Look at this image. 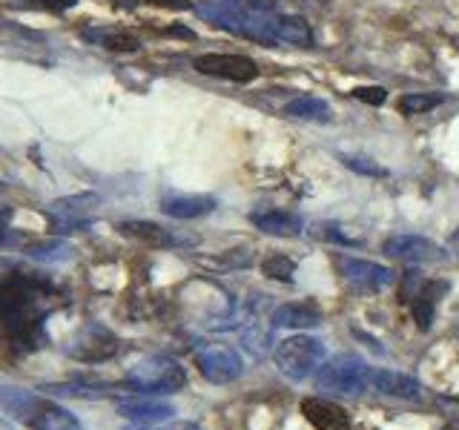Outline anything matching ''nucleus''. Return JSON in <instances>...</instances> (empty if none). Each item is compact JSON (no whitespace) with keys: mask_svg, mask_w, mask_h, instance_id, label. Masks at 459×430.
<instances>
[{"mask_svg":"<svg viewBox=\"0 0 459 430\" xmlns=\"http://www.w3.org/2000/svg\"><path fill=\"white\" fill-rule=\"evenodd\" d=\"M0 410H6L12 419L23 422L32 430H83L69 410L57 408L47 396H38L14 384L0 387Z\"/></svg>","mask_w":459,"mask_h":430,"instance_id":"1","label":"nucleus"},{"mask_svg":"<svg viewBox=\"0 0 459 430\" xmlns=\"http://www.w3.org/2000/svg\"><path fill=\"white\" fill-rule=\"evenodd\" d=\"M373 382V370L365 358L356 353H339L333 358H325V365L316 373V387L330 396L356 399L362 396Z\"/></svg>","mask_w":459,"mask_h":430,"instance_id":"2","label":"nucleus"},{"mask_svg":"<svg viewBox=\"0 0 459 430\" xmlns=\"http://www.w3.org/2000/svg\"><path fill=\"white\" fill-rule=\"evenodd\" d=\"M273 358H276V367L284 373L287 379L305 382V379L319 373V367L327 358V350L319 339L301 333V336H290V339L279 341L276 350H273Z\"/></svg>","mask_w":459,"mask_h":430,"instance_id":"3","label":"nucleus"},{"mask_svg":"<svg viewBox=\"0 0 459 430\" xmlns=\"http://www.w3.org/2000/svg\"><path fill=\"white\" fill-rule=\"evenodd\" d=\"M126 384L141 393H178L186 384V373L176 358L147 356L135 367H129Z\"/></svg>","mask_w":459,"mask_h":430,"instance_id":"4","label":"nucleus"},{"mask_svg":"<svg viewBox=\"0 0 459 430\" xmlns=\"http://www.w3.org/2000/svg\"><path fill=\"white\" fill-rule=\"evenodd\" d=\"M201 75L221 78V81H236V83H250L258 78V66L247 55H224V52H210L198 55L193 64Z\"/></svg>","mask_w":459,"mask_h":430,"instance_id":"5","label":"nucleus"},{"mask_svg":"<svg viewBox=\"0 0 459 430\" xmlns=\"http://www.w3.org/2000/svg\"><path fill=\"white\" fill-rule=\"evenodd\" d=\"M195 365L201 370V376L212 384H230L244 376V358L224 344H210V348L198 350Z\"/></svg>","mask_w":459,"mask_h":430,"instance_id":"6","label":"nucleus"},{"mask_svg":"<svg viewBox=\"0 0 459 430\" xmlns=\"http://www.w3.org/2000/svg\"><path fill=\"white\" fill-rule=\"evenodd\" d=\"M195 9H198L201 18L215 23L219 29H224V32H233V35L247 38V26H250V18H253V6L241 4V0H201Z\"/></svg>","mask_w":459,"mask_h":430,"instance_id":"7","label":"nucleus"},{"mask_svg":"<svg viewBox=\"0 0 459 430\" xmlns=\"http://www.w3.org/2000/svg\"><path fill=\"white\" fill-rule=\"evenodd\" d=\"M342 270H344V281L359 293H379L387 284H394L391 267L377 264V262H365V258H344Z\"/></svg>","mask_w":459,"mask_h":430,"instance_id":"8","label":"nucleus"},{"mask_svg":"<svg viewBox=\"0 0 459 430\" xmlns=\"http://www.w3.org/2000/svg\"><path fill=\"white\" fill-rule=\"evenodd\" d=\"M382 253H387L396 262H405V264H430V262H439L442 250L437 247L430 238L422 236H394L382 244Z\"/></svg>","mask_w":459,"mask_h":430,"instance_id":"9","label":"nucleus"},{"mask_svg":"<svg viewBox=\"0 0 459 430\" xmlns=\"http://www.w3.org/2000/svg\"><path fill=\"white\" fill-rule=\"evenodd\" d=\"M115 350H118V341L100 324H86L69 348V353L75 358H83V362H104Z\"/></svg>","mask_w":459,"mask_h":430,"instance_id":"10","label":"nucleus"},{"mask_svg":"<svg viewBox=\"0 0 459 430\" xmlns=\"http://www.w3.org/2000/svg\"><path fill=\"white\" fill-rule=\"evenodd\" d=\"M301 413H305V419L316 430H351L353 427L351 413L342 405H336V401L322 399V396H307L301 401Z\"/></svg>","mask_w":459,"mask_h":430,"instance_id":"11","label":"nucleus"},{"mask_svg":"<svg viewBox=\"0 0 459 430\" xmlns=\"http://www.w3.org/2000/svg\"><path fill=\"white\" fill-rule=\"evenodd\" d=\"M118 413L129 422L138 425H155V422H169L176 408L167 405L161 399H150V396H129V399H118Z\"/></svg>","mask_w":459,"mask_h":430,"instance_id":"12","label":"nucleus"},{"mask_svg":"<svg viewBox=\"0 0 459 430\" xmlns=\"http://www.w3.org/2000/svg\"><path fill=\"white\" fill-rule=\"evenodd\" d=\"M98 204V195H72V198H61L55 201V204L49 207V215L55 227L61 229H75V227H83L86 219H90V212L95 210Z\"/></svg>","mask_w":459,"mask_h":430,"instance_id":"13","label":"nucleus"},{"mask_svg":"<svg viewBox=\"0 0 459 430\" xmlns=\"http://www.w3.org/2000/svg\"><path fill=\"white\" fill-rule=\"evenodd\" d=\"M370 387L387 399H399V401H420L422 399V384L405 376V373H394V370H373V382Z\"/></svg>","mask_w":459,"mask_h":430,"instance_id":"14","label":"nucleus"},{"mask_svg":"<svg viewBox=\"0 0 459 430\" xmlns=\"http://www.w3.org/2000/svg\"><path fill=\"white\" fill-rule=\"evenodd\" d=\"M273 327H290V330H307L322 324V310L316 301H290L273 310Z\"/></svg>","mask_w":459,"mask_h":430,"instance_id":"15","label":"nucleus"},{"mask_svg":"<svg viewBox=\"0 0 459 430\" xmlns=\"http://www.w3.org/2000/svg\"><path fill=\"white\" fill-rule=\"evenodd\" d=\"M215 201L212 195H184V193H169L161 198V210L169 215V219H181V221H190V219H201L215 210Z\"/></svg>","mask_w":459,"mask_h":430,"instance_id":"16","label":"nucleus"},{"mask_svg":"<svg viewBox=\"0 0 459 430\" xmlns=\"http://www.w3.org/2000/svg\"><path fill=\"white\" fill-rule=\"evenodd\" d=\"M250 224L258 227L267 236H284V238H296V236H301V229H305V221H301L296 212H284V210L253 212Z\"/></svg>","mask_w":459,"mask_h":430,"instance_id":"17","label":"nucleus"},{"mask_svg":"<svg viewBox=\"0 0 459 430\" xmlns=\"http://www.w3.org/2000/svg\"><path fill=\"white\" fill-rule=\"evenodd\" d=\"M83 38L98 43V47H104L109 52H135L141 49V40L138 35L126 32V29H118V26H95V29H83Z\"/></svg>","mask_w":459,"mask_h":430,"instance_id":"18","label":"nucleus"},{"mask_svg":"<svg viewBox=\"0 0 459 430\" xmlns=\"http://www.w3.org/2000/svg\"><path fill=\"white\" fill-rule=\"evenodd\" d=\"M273 32H276V40L293 43V47H313L316 40L310 23L305 18H299V14H276Z\"/></svg>","mask_w":459,"mask_h":430,"instance_id":"19","label":"nucleus"},{"mask_svg":"<svg viewBox=\"0 0 459 430\" xmlns=\"http://www.w3.org/2000/svg\"><path fill=\"white\" fill-rule=\"evenodd\" d=\"M121 233L141 241V244H147V247H169L172 244V236L167 233V229L152 224V221H124Z\"/></svg>","mask_w":459,"mask_h":430,"instance_id":"20","label":"nucleus"},{"mask_svg":"<svg viewBox=\"0 0 459 430\" xmlns=\"http://www.w3.org/2000/svg\"><path fill=\"white\" fill-rule=\"evenodd\" d=\"M284 115H290V118H299V121H330V115H333V109H330L327 100L322 98H293L290 104L284 107Z\"/></svg>","mask_w":459,"mask_h":430,"instance_id":"21","label":"nucleus"},{"mask_svg":"<svg viewBox=\"0 0 459 430\" xmlns=\"http://www.w3.org/2000/svg\"><path fill=\"white\" fill-rule=\"evenodd\" d=\"M262 272H264L267 279H273V281L290 284L293 272H296V262H293V258L281 255V253H273V255H267L264 262H262Z\"/></svg>","mask_w":459,"mask_h":430,"instance_id":"22","label":"nucleus"},{"mask_svg":"<svg viewBox=\"0 0 459 430\" xmlns=\"http://www.w3.org/2000/svg\"><path fill=\"white\" fill-rule=\"evenodd\" d=\"M442 104V95H422V92H413V95H402L399 98V109L405 115H422L430 112L434 107Z\"/></svg>","mask_w":459,"mask_h":430,"instance_id":"23","label":"nucleus"},{"mask_svg":"<svg viewBox=\"0 0 459 430\" xmlns=\"http://www.w3.org/2000/svg\"><path fill=\"white\" fill-rule=\"evenodd\" d=\"M26 255L35 258V262H64V258L72 255V247L64 241H49V244H38V247H29Z\"/></svg>","mask_w":459,"mask_h":430,"instance_id":"24","label":"nucleus"},{"mask_svg":"<svg viewBox=\"0 0 459 430\" xmlns=\"http://www.w3.org/2000/svg\"><path fill=\"white\" fill-rule=\"evenodd\" d=\"M342 164L353 172H359V176H368V178H385L387 176L385 167H379L377 161H370V158H365V155H342Z\"/></svg>","mask_w":459,"mask_h":430,"instance_id":"25","label":"nucleus"},{"mask_svg":"<svg viewBox=\"0 0 459 430\" xmlns=\"http://www.w3.org/2000/svg\"><path fill=\"white\" fill-rule=\"evenodd\" d=\"M356 100H362V104H370V107H382L387 92L382 90V86H356V90L351 92Z\"/></svg>","mask_w":459,"mask_h":430,"instance_id":"26","label":"nucleus"},{"mask_svg":"<svg viewBox=\"0 0 459 430\" xmlns=\"http://www.w3.org/2000/svg\"><path fill=\"white\" fill-rule=\"evenodd\" d=\"M322 229H325V233H322V236H325L327 241H336V244H344V247H351V244H356V241H351L348 236H342L336 224H327V227H322Z\"/></svg>","mask_w":459,"mask_h":430,"instance_id":"27","label":"nucleus"},{"mask_svg":"<svg viewBox=\"0 0 459 430\" xmlns=\"http://www.w3.org/2000/svg\"><path fill=\"white\" fill-rule=\"evenodd\" d=\"M147 4H152V6H164V9H176V12L193 6L190 0H147Z\"/></svg>","mask_w":459,"mask_h":430,"instance_id":"28","label":"nucleus"},{"mask_svg":"<svg viewBox=\"0 0 459 430\" xmlns=\"http://www.w3.org/2000/svg\"><path fill=\"white\" fill-rule=\"evenodd\" d=\"M43 4L52 9H69V6H75V0H43Z\"/></svg>","mask_w":459,"mask_h":430,"instance_id":"29","label":"nucleus"},{"mask_svg":"<svg viewBox=\"0 0 459 430\" xmlns=\"http://www.w3.org/2000/svg\"><path fill=\"white\" fill-rule=\"evenodd\" d=\"M112 6H121V9H135L138 0H109Z\"/></svg>","mask_w":459,"mask_h":430,"instance_id":"30","label":"nucleus"},{"mask_svg":"<svg viewBox=\"0 0 459 430\" xmlns=\"http://www.w3.org/2000/svg\"><path fill=\"white\" fill-rule=\"evenodd\" d=\"M9 215H12V210L4 204V201H0V227H4V224L9 221Z\"/></svg>","mask_w":459,"mask_h":430,"instance_id":"31","label":"nucleus"},{"mask_svg":"<svg viewBox=\"0 0 459 430\" xmlns=\"http://www.w3.org/2000/svg\"><path fill=\"white\" fill-rule=\"evenodd\" d=\"M451 430H459V405L451 408Z\"/></svg>","mask_w":459,"mask_h":430,"instance_id":"32","label":"nucleus"},{"mask_svg":"<svg viewBox=\"0 0 459 430\" xmlns=\"http://www.w3.org/2000/svg\"><path fill=\"white\" fill-rule=\"evenodd\" d=\"M0 430H14V427H12V425H9L6 419H0Z\"/></svg>","mask_w":459,"mask_h":430,"instance_id":"33","label":"nucleus"},{"mask_svg":"<svg viewBox=\"0 0 459 430\" xmlns=\"http://www.w3.org/2000/svg\"><path fill=\"white\" fill-rule=\"evenodd\" d=\"M178 430H198V427H195V425H181Z\"/></svg>","mask_w":459,"mask_h":430,"instance_id":"34","label":"nucleus"},{"mask_svg":"<svg viewBox=\"0 0 459 430\" xmlns=\"http://www.w3.org/2000/svg\"><path fill=\"white\" fill-rule=\"evenodd\" d=\"M126 430H147V427H141V425H138V427H126Z\"/></svg>","mask_w":459,"mask_h":430,"instance_id":"35","label":"nucleus"}]
</instances>
